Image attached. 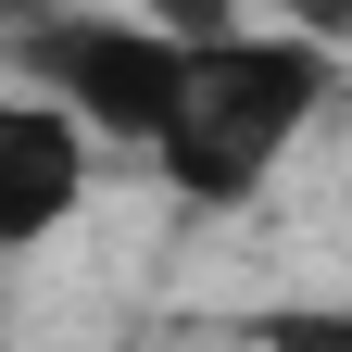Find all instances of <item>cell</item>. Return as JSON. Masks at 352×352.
Listing matches in <instances>:
<instances>
[{
	"label": "cell",
	"instance_id": "cell-1",
	"mask_svg": "<svg viewBox=\"0 0 352 352\" xmlns=\"http://www.w3.org/2000/svg\"><path fill=\"white\" fill-rule=\"evenodd\" d=\"M340 101V51L327 38H302V25H227V38H201L189 76H176V113L151 126V164H164V189L176 201H252L264 176H277L302 139L327 126Z\"/></svg>",
	"mask_w": 352,
	"mask_h": 352
},
{
	"label": "cell",
	"instance_id": "cell-2",
	"mask_svg": "<svg viewBox=\"0 0 352 352\" xmlns=\"http://www.w3.org/2000/svg\"><path fill=\"white\" fill-rule=\"evenodd\" d=\"M13 63L51 88L101 151H139L176 113V76H189V51H176L164 25H139V13H38Z\"/></svg>",
	"mask_w": 352,
	"mask_h": 352
},
{
	"label": "cell",
	"instance_id": "cell-4",
	"mask_svg": "<svg viewBox=\"0 0 352 352\" xmlns=\"http://www.w3.org/2000/svg\"><path fill=\"white\" fill-rule=\"evenodd\" d=\"M126 13H139V25H164L176 51H201V38H227V25L252 13V0H126Z\"/></svg>",
	"mask_w": 352,
	"mask_h": 352
},
{
	"label": "cell",
	"instance_id": "cell-3",
	"mask_svg": "<svg viewBox=\"0 0 352 352\" xmlns=\"http://www.w3.org/2000/svg\"><path fill=\"white\" fill-rule=\"evenodd\" d=\"M88 176H101V139H88L38 76H0V264L51 252L88 214Z\"/></svg>",
	"mask_w": 352,
	"mask_h": 352
},
{
	"label": "cell",
	"instance_id": "cell-5",
	"mask_svg": "<svg viewBox=\"0 0 352 352\" xmlns=\"http://www.w3.org/2000/svg\"><path fill=\"white\" fill-rule=\"evenodd\" d=\"M264 25H302V38L340 51V38H352V0H264Z\"/></svg>",
	"mask_w": 352,
	"mask_h": 352
}]
</instances>
